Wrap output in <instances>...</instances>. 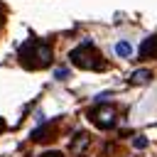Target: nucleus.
I'll list each match as a JSON object with an SVG mask.
<instances>
[{"label":"nucleus","instance_id":"nucleus-4","mask_svg":"<svg viewBox=\"0 0 157 157\" xmlns=\"http://www.w3.org/2000/svg\"><path fill=\"white\" fill-rule=\"evenodd\" d=\"M88 142H91V137H88L86 132H76V135L71 137V142H69V150H71V155H76V157H83V155H86V147H88Z\"/></svg>","mask_w":157,"mask_h":157},{"label":"nucleus","instance_id":"nucleus-11","mask_svg":"<svg viewBox=\"0 0 157 157\" xmlns=\"http://www.w3.org/2000/svg\"><path fill=\"white\" fill-rule=\"evenodd\" d=\"M2 22H5V5L0 2V29H2Z\"/></svg>","mask_w":157,"mask_h":157},{"label":"nucleus","instance_id":"nucleus-1","mask_svg":"<svg viewBox=\"0 0 157 157\" xmlns=\"http://www.w3.org/2000/svg\"><path fill=\"white\" fill-rule=\"evenodd\" d=\"M17 56H20V64L25 69H44L52 64V44L47 39L32 37L20 47Z\"/></svg>","mask_w":157,"mask_h":157},{"label":"nucleus","instance_id":"nucleus-5","mask_svg":"<svg viewBox=\"0 0 157 157\" xmlns=\"http://www.w3.org/2000/svg\"><path fill=\"white\" fill-rule=\"evenodd\" d=\"M140 59H157V34L147 37L140 44Z\"/></svg>","mask_w":157,"mask_h":157},{"label":"nucleus","instance_id":"nucleus-7","mask_svg":"<svg viewBox=\"0 0 157 157\" xmlns=\"http://www.w3.org/2000/svg\"><path fill=\"white\" fill-rule=\"evenodd\" d=\"M115 54H118V56H125V59L132 56V47H130V42H118V44H115Z\"/></svg>","mask_w":157,"mask_h":157},{"label":"nucleus","instance_id":"nucleus-8","mask_svg":"<svg viewBox=\"0 0 157 157\" xmlns=\"http://www.w3.org/2000/svg\"><path fill=\"white\" fill-rule=\"evenodd\" d=\"M132 145H135L137 150H142V147L147 145V137H142V135H140V137H135V140H132Z\"/></svg>","mask_w":157,"mask_h":157},{"label":"nucleus","instance_id":"nucleus-9","mask_svg":"<svg viewBox=\"0 0 157 157\" xmlns=\"http://www.w3.org/2000/svg\"><path fill=\"white\" fill-rule=\"evenodd\" d=\"M54 76H56L59 81H64V78L69 76V71H66V69H56V71H54Z\"/></svg>","mask_w":157,"mask_h":157},{"label":"nucleus","instance_id":"nucleus-3","mask_svg":"<svg viewBox=\"0 0 157 157\" xmlns=\"http://www.w3.org/2000/svg\"><path fill=\"white\" fill-rule=\"evenodd\" d=\"M88 120L98 130H108V128L115 125V110L110 105H96L93 110H88Z\"/></svg>","mask_w":157,"mask_h":157},{"label":"nucleus","instance_id":"nucleus-10","mask_svg":"<svg viewBox=\"0 0 157 157\" xmlns=\"http://www.w3.org/2000/svg\"><path fill=\"white\" fill-rule=\"evenodd\" d=\"M108 98H110V93H108V91H103V93H98V96H96V103H103V101H108Z\"/></svg>","mask_w":157,"mask_h":157},{"label":"nucleus","instance_id":"nucleus-6","mask_svg":"<svg viewBox=\"0 0 157 157\" xmlns=\"http://www.w3.org/2000/svg\"><path fill=\"white\" fill-rule=\"evenodd\" d=\"M150 81H152L150 69H137V71H132V74L128 76V83H132V86H145V83H150Z\"/></svg>","mask_w":157,"mask_h":157},{"label":"nucleus","instance_id":"nucleus-13","mask_svg":"<svg viewBox=\"0 0 157 157\" xmlns=\"http://www.w3.org/2000/svg\"><path fill=\"white\" fill-rule=\"evenodd\" d=\"M2 130H5V120L0 118V132H2Z\"/></svg>","mask_w":157,"mask_h":157},{"label":"nucleus","instance_id":"nucleus-12","mask_svg":"<svg viewBox=\"0 0 157 157\" xmlns=\"http://www.w3.org/2000/svg\"><path fill=\"white\" fill-rule=\"evenodd\" d=\"M42 157H61V155H59V152H44Z\"/></svg>","mask_w":157,"mask_h":157},{"label":"nucleus","instance_id":"nucleus-2","mask_svg":"<svg viewBox=\"0 0 157 157\" xmlns=\"http://www.w3.org/2000/svg\"><path fill=\"white\" fill-rule=\"evenodd\" d=\"M69 59H71V64L78 66V69H91V71L105 69V59H103V54H101L88 39H86L83 44L74 47V49L69 52Z\"/></svg>","mask_w":157,"mask_h":157}]
</instances>
